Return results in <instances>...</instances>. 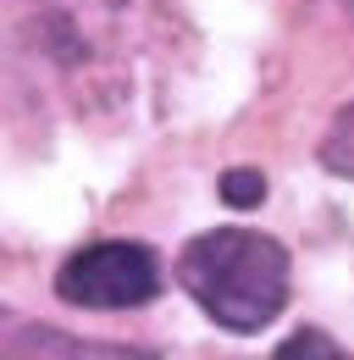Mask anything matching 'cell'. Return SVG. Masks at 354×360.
<instances>
[{
    "instance_id": "cell-5",
    "label": "cell",
    "mask_w": 354,
    "mask_h": 360,
    "mask_svg": "<svg viewBox=\"0 0 354 360\" xmlns=\"http://www.w3.org/2000/svg\"><path fill=\"white\" fill-rule=\"evenodd\" d=\"M271 360H349V355H343V349H338L327 333L299 327L294 338H282V344H277V355H271Z\"/></svg>"
},
{
    "instance_id": "cell-4",
    "label": "cell",
    "mask_w": 354,
    "mask_h": 360,
    "mask_svg": "<svg viewBox=\"0 0 354 360\" xmlns=\"http://www.w3.org/2000/svg\"><path fill=\"white\" fill-rule=\"evenodd\" d=\"M321 167H327V172H338V178H354V105H343V111H338V122L327 128Z\"/></svg>"
},
{
    "instance_id": "cell-6",
    "label": "cell",
    "mask_w": 354,
    "mask_h": 360,
    "mask_svg": "<svg viewBox=\"0 0 354 360\" xmlns=\"http://www.w3.org/2000/svg\"><path fill=\"white\" fill-rule=\"evenodd\" d=\"M216 194L227 200V205H238V211H255L266 200V178L255 172V167H232V172H221Z\"/></svg>"
},
{
    "instance_id": "cell-3",
    "label": "cell",
    "mask_w": 354,
    "mask_h": 360,
    "mask_svg": "<svg viewBox=\"0 0 354 360\" xmlns=\"http://www.w3.org/2000/svg\"><path fill=\"white\" fill-rule=\"evenodd\" d=\"M0 360H161L155 349L105 344V338H72L50 321L17 316L0 305Z\"/></svg>"
},
{
    "instance_id": "cell-2",
    "label": "cell",
    "mask_w": 354,
    "mask_h": 360,
    "mask_svg": "<svg viewBox=\"0 0 354 360\" xmlns=\"http://www.w3.org/2000/svg\"><path fill=\"white\" fill-rule=\"evenodd\" d=\"M55 294L78 311H133L161 294V266L144 244H122V238L84 244L55 271Z\"/></svg>"
},
{
    "instance_id": "cell-1",
    "label": "cell",
    "mask_w": 354,
    "mask_h": 360,
    "mask_svg": "<svg viewBox=\"0 0 354 360\" xmlns=\"http://www.w3.org/2000/svg\"><path fill=\"white\" fill-rule=\"evenodd\" d=\"M177 277L194 294V305L221 333H238V338L271 327L288 305V288H294L288 250L255 227H216V233L188 238L177 255Z\"/></svg>"
}]
</instances>
